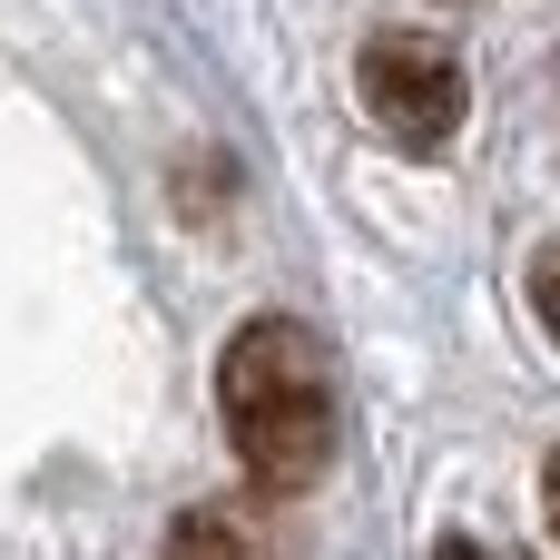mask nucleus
<instances>
[{"mask_svg": "<svg viewBox=\"0 0 560 560\" xmlns=\"http://www.w3.org/2000/svg\"><path fill=\"white\" fill-rule=\"evenodd\" d=\"M217 413L256 492H315L335 463V374L295 315H256L217 354Z\"/></svg>", "mask_w": 560, "mask_h": 560, "instance_id": "1", "label": "nucleus"}, {"mask_svg": "<svg viewBox=\"0 0 560 560\" xmlns=\"http://www.w3.org/2000/svg\"><path fill=\"white\" fill-rule=\"evenodd\" d=\"M354 98H364V118H374L394 148H413V158H443V148L463 138V118H472L463 49L433 39V30H374V39L354 49Z\"/></svg>", "mask_w": 560, "mask_h": 560, "instance_id": "2", "label": "nucleus"}, {"mask_svg": "<svg viewBox=\"0 0 560 560\" xmlns=\"http://www.w3.org/2000/svg\"><path fill=\"white\" fill-rule=\"evenodd\" d=\"M167 560H266V532L246 512H226V502H197V512H177Z\"/></svg>", "mask_w": 560, "mask_h": 560, "instance_id": "3", "label": "nucleus"}, {"mask_svg": "<svg viewBox=\"0 0 560 560\" xmlns=\"http://www.w3.org/2000/svg\"><path fill=\"white\" fill-rule=\"evenodd\" d=\"M532 315H541V335L560 345V246H541V256H532Z\"/></svg>", "mask_w": 560, "mask_h": 560, "instance_id": "4", "label": "nucleus"}, {"mask_svg": "<svg viewBox=\"0 0 560 560\" xmlns=\"http://www.w3.org/2000/svg\"><path fill=\"white\" fill-rule=\"evenodd\" d=\"M541 512H551V541H560V453L541 463Z\"/></svg>", "mask_w": 560, "mask_h": 560, "instance_id": "5", "label": "nucleus"}, {"mask_svg": "<svg viewBox=\"0 0 560 560\" xmlns=\"http://www.w3.org/2000/svg\"><path fill=\"white\" fill-rule=\"evenodd\" d=\"M433 560H482V551H472V541H463V532H453V541H443V551H433Z\"/></svg>", "mask_w": 560, "mask_h": 560, "instance_id": "6", "label": "nucleus"}]
</instances>
